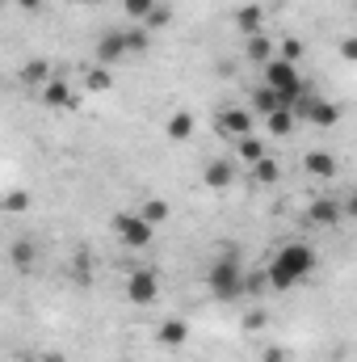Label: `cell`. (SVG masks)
<instances>
[{
    "instance_id": "6da1fadb",
    "label": "cell",
    "mask_w": 357,
    "mask_h": 362,
    "mask_svg": "<svg viewBox=\"0 0 357 362\" xmlns=\"http://www.w3.org/2000/svg\"><path fill=\"white\" fill-rule=\"evenodd\" d=\"M311 270H315V253H311L307 245H282L277 257L269 262L265 282L273 291H290V286H298Z\"/></svg>"
},
{
    "instance_id": "7a4b0ae2",
    "label": "cell",
    "mask_w": 357,
    "mask_h": 362,
    "mask_svg": "<svg viewBox=\"0 0 357 362\" xmlns=\"http://www.w3.org/2000/svg\"><path fill=\"white\" fill-rule=\"evenodd\" d=\"M206 282H210V295L223 299V303H236V299L244 295V270H240V249H236V245H223V253H219V262L210 266Z\"/></svg>"
},
{
    "instance_id": "3957f363",
    "label": "cell",
    "mask_w": 357,
    "mask_h": 362,
    "mask_svg": "<svg viewBox=\"0 0 357 362\" xmlns=\"http://www.w3.org/2000/svg\"><path fill=\"white\" fill-rule=\"evenodd\" d=\"M265 85L277 97H282V105L290 110L298 97H303V76H298V64H286V59H269L265 64Z\"/></svg>"
},
{
    "instance_id": "277c9868",
    "label": "cell",
    "mask_w": 357,
    "mask_h": 362,
    "mask_svg": "<svg viewBox=\"0 0 357 362\" xmlns=\"http://www.w3.org/2000/svg\"><path fill=\"white\" fill-rule=\"evenodd\" d=\"M114 232H118V240L126 245V249H147L152 245V223H143L139 219V211H122V215H114Z\"/></svg>"
},
{
    "instance_id": "5b68a950",
    "label": "cell",
    "mask_w": 357,
    "mask_h": 362,
    "mask_svg": "<svg viewBox=\"0 0 357 362\" xmlns=\"http://www.w3.org/2000/svg\"><path fill=\"white\" fill-rule=\"evenodd\" d=\"M156 295H160V278H156V270H135L131 274V282H126V299H131L135 308L156 303Z\"/></svg>"
},
{
    "instance_id": "8992f818",
    "label": "cell",
    "mask_w": 357,
    "mask_h": 362,
    "mask_svg": "<svg viewBox=\"0 0 357 362\" xmlns=\"http://www.w3.org/2000/svg\"><path fill=\"white\" fill-rule=\"evenodd\" d=\"M253 127H257L253 110H240V105H231V110H223V114H219V131H223V135H231V139H244V135H253Z\"/></svg>"
},
{
    "instance_id": "52a82bcc",
    "label": "cell",
    "mask_w": 357,
    "mask_h": 362,
    "mask_svg": "<svg viewBox=\"0 0 357 362\" xmlns=\"http://www.w3.org/2000/svg\"><path fill=\"white\" fill-rule=\"evenodd\" d=\"M156 341H160L164 350H181V346L189 341V320H181V316H169V320L156 329Z\"/></svg>"
},
{
    "instance_id": "ba28073f",
    "label": "cell",
    "mask_w": 357,
    "mask_h": 362,
    "mask_svg": "<svg viewBox=\"0 0 357 362\" xmlns=\"http://www.w3.org/2000/svg\"><path fill=\"white\" fill-rule=\"evenodd\" d=\"M122 55H126V38H122V30H109V34L97 42V59H101V68L118 64Z\"/></svg>"
},
{
    "instance_id": "9c48e42d",
    "label": "cell",
    "mask_w": 357,
    "mask_h": 362,
    "mask_svg": "<svg viewBox=\"0 0 357 362\" xmlns=\"http://www.w3.org/2000/svg\"><path fill=\"white\" fill-rule=\"evenodd\" d=\"M42 101H47L51 110H68V105H72V85L59 81V76H51V81L42 85Z\"/></svg>"
},
{
    "instance_id": "30bf717a",
    "label": "cell",
    "mask_w": 357,
    "mask_h": 362,
    "mask_svg": "<svg viewBox=\"0 0 357 362\" xmlns=\"http://www.w3.org/2000/svg\"><path fill=\"white\" fill-rule=\"evenodd\" d=\"M202 181H206L210 189H227V185L236 181V169H231L227 160H210V165L202 169Z\"/></svg>"
},
{
    "instance_id": "8fae6325",
    "label": "cell",
    "mask_w": 357,
    "mask_h": 362,
    "mask_svg": "<svg viewBox=\"0 0 357 362\" xmlns=\"http://www.w3.org/2000/svg\"><path fill=\"white\" fill-rule=\"evenodd\" d=\"M236 25L253 38V34H261V25H265V13H261V4H244V8H236Z\"/></svg>"
},
{
    "instance_id": "7c38bea8",
    "label": "cell",
    "mask_w": 357,
    "mask_h": 362,
    "mask_svg": "<svg viewBox=\"0 0 357 362\" xmlns=\"http://www.w3.org/2000/svg\"><path fill=\"white\" fill-rule=\"evenodd\" d=\"M17 81H21V85H34V89H42V85L51 81V64H47V59H30V64L17 72Z\"/></svg>"
},
{
    "instance_id": "4fadbf2b",
    "label": "cell",
    "mask_w": 357,
    "mask_h": 362,
    "mask_svg": "<svg viewBox=\"0 0 357 362\" xmlns=\"http://www.w3.org/2000/svg\"><path fill=\"white\" fill-rule=\"evenodd\" d=\"M307 215H311V223H337L345 211H341V202H332V198H315V202L307 206Z\"/></svg>"
},
{
    "instance_id": "5bb4252c",
    "label": "cell",
    "mask_w": 357,
    "mask_h": 362,
    "mask_svg": "<svg viewBox=\"0 0 357 362\" xmlns=\"http://www.w3.org/2000/svg\"><path fill=\"white\" fill-rule=\"evenodd\" d=\"M303 169L311 173V177H337V160L328 156V152H307V160H303Z\"/></svg>"
},
{
    "instance_id": "9a60e30c",
    "label": "cell",
    "mask_w": 357,
    "mask_h": 362,
    "mask_svg": "<svg viewBox=\"0 0 357 362\" xmlns=\"http://www.w3.org/2000/svg\"><path fill=\"white\" fill-rule=\"evenodd\" d=\"M273 110H286V105H282V97L269 89V85H261V89L253 93V114H257V118H269Z\"/></svg>"
},
{
    "instance_id": "2e32d148",
    "label": "cell",
    "mask_w": 357,
    "mask_h": 362,
    "mask_svg": "<svg viewBox=\"0 0 357 362\" xmlns=\"http://www.w3.org/2000/svg\"><path fill=\"white\" fill-rule=\"evenodd\" d=\"M164 131H169V139H173V144L189 139V135H193V114H189V110H177V114L169 118V127H164Z\"/></svg>"
},
{
    "instance_id": "e0dca14e",
    "label": "cell",
    "mask_w": 357,
    "mask_h": 362,
    "mask_svg": "<svg viewBox=\"0 0 357 362\" xmlns=\"http://www.w3.org/2000/svg\"><path fill=\"white\" fill-rule=\"evenodd\" d=\"M139 219H143V223H152V228H156V223H164V219H169V202H164V198H147V202L139 206Z\"/></svg>"
},
{
    "instance_id": "ac0fdd59",
    "label": "cell",
    "mask_w": 357,
    "mask_h": 362,
    "mask_svg": "<svg viewBox=\"0 0 357 362\" xmlns=\"http://www.w3.org/2000/svg\"><path fill=\"white\" fill-rule=\"evenodd\" d=\"M244 55H248L253 64H269V59H273V42H269L265 34H253L248 47H244Z\"/></svg>"
},
{
    "instance_id": "d6986e66",
    "label": "cell",
    "mask_w": 357,
    "mask_h": 362,
    "mask_svg": "<svg viewBox=\"0 0 357 362\" xmlns=\"http://www.w3.org/2000/svg\"><path fill=\"white\" fill-rule=\"evenodd\" d=\"M265 122H269V135H273V139H286V135L294 131V114H290V110H273Z\"/></svg>"
},
{
    "instance_id": "ffe728a7",
    "label": "cell",
    "mask_w": 357,
    "mask_h": 362,
    "mask_svg": "<svg viewBox=\"0 0 357 362\" xmlns=\"http://www.w3.org/2000/svg\"><path fill=\"white\" fill-rule=\"evenodd\" d=\"M0 211H4V215H21V211H30V194H25V189H8V194L0 198Z\"/></svg>"
},
{
    "instance_id": "44dd1931",
    "label": "cell",
    "mask_w": 357,
    "mask_h": 362,
    "mask_svg": "<svg viewBox=\"0 0 357 362\" xmlns=\"http://www.w3.org/2000/svg\"><path fill=\"white\" fill-rule=\"evenodd\" d=\"M34 257H38V253H34V245H30V240H17V245H13V253H8V262H13L17 270H34Z\"/></svg>"
},
{
    "instance_id": "7402d4cb",
    "label": "cell",
    "mask_w": 357,
    "mask_h": 362,
    "mask_svg": "<svg viewBox=\"0 0 357 362\" xmlns=\"http://www.w3.org/2000/svg\"><path fill=\"white\" fill-rule=\"evenodd\" d=\"M236 148H240V156H244L248 165H257V160L265 156V144H261V139H253V135H244V139H236Z\"/></svg>"
},
{
    "instance_id": "603a6c76",
    "label": "cell",
    "mask_w": 357,
    "mask_h": 362,
    "mask_svg": "<svg viewBox=\"0 0 357 362\" xmlns=\"http://www.w3.org/2000/svg\"><path fill=\"white\" fill-rule=\"evenodd\" d=\"M156 4H160V0H122V13H126L131 21H143Z\"/></svg>"
},
{
    "instance_id": "cb8c5ba5",
    "label": "cell",
    "mask_w": 357,
    "mask_h": 362,
    "mask_svg": "<svg viewBox=\"0 0 357 362\" xmlns=\"http://www.w3.org/2000/svg\"><path fill=\"white\" fill-rule=\"evenodd\" d=\"M253 181H257V185H273V181H277V165H273L269 156H261V160L253 165Z\"/></svg>"
},
{
    "instance_id": "d4e9b609",
    "label": "cell",
    "mask_w": 357,
    "mask_h": 362,
    "mask_svg": "<svg viewBox=\"0 0 357 362\" xmlns=\"http://www.w3.org/2000/svg\"><path fill=\"white\" fill-rule=\"evenodd\" d=\"M169 21H173V13H169V4H156V8H152V13L143 17V25H147V30H164Z\"/></svg>"
},
{
    "instance_id": "484cf974",
    "label": "cell",
    "mask_w": 357,
    "mask_h": 362,
    "mask_svg": "<svg viewBox=\"0 0 357 362\" xmlns=\"http://www.w3.org/2000/svg\"><path fill=\"white\" fill-rule=\"evenodd\" d=\"M122 38H126V55H139V51H147V30H126Z\"/></svg>"
},
{
    "instance_id": "4316f807",
    "label": "cell",
    "mask_w": 357,
    "mask_h": 362,
    "mask_svg": "<svg viewBox=\"0 0 357 362\" xmlns=\"http://www.w3.org/2000/svg\"><path fill=\"white\" fill-rule=\"evenodd\" d=\"M109 85H114V81H109V68H92L89 72V89L92 93H105Z\"/></svg>"
},
{
    "instance_id": "83f0119b",
    "label": "cell",
    "mask_w": 357,
    "mask_h": 362,
    "mask_svg": "<svg viewBox=\"0 0 357 362\" xmlns=\"http://www.w3.org/2000/svg\"><path fill=\"white\" fill-rule=\"evenodd\" d=\"M269 282H265V270H257V274H244V295H261Z\"/></svg>"
},
{
    "instance_id": "f1b7e54d",
    "label": "cell",
    "mask_w": 357,
    "mask_h": 362,
    "mask_svg": "<svg viewBox=\"0 0 357 362\" xmlns=\"http://www.w3.org/2000/svg\"><path fill=\"white\" fill-rule=\"evenodd\" d=\"M282 59H286V64H298V59H303V42H298V38H286V42H282Z\"/></svg>"
},
{
    "instance_id": "f546056e",
    "label": "cell",
    "mask_w": 357,
    "mask_h": 362,
    "mask_svg": "<svg viewBox=\"0 0 357 362\" xmlns=\"http://www.w3.org/2000/svg\"><path fill=\"white\" fill-rule=\"evenodd\" d=\"M92 278V257L89 253H76V282H89Z\"/></svg>"
},
{
    "instance_id": "4dcf8cb0",
    "label": "cell",
    "mask_w": 357,
    "mask_h": 362,
    "mask_svg": "<svg viewBox=\"0 0 357 362\" xmlns=\"http://www.w3.org/2000/svg\"><path fill=\"white\" fill-rule=\"evenodd\" d=\"M341 55H345V59H357V38H345V42H341Z\"/></svg>"
},
{
    "instance_id": "1f68e13d",
    "label": "cell",
    "mask_w": 357,
    "mask_h": 362,
    "mask_svg": "<svg viewBox=\"0 0 357 362\" xmlns=\"http://www.w3.org/2000/svg\"><path fill=\"white\" fill-rule=\"evenodd\" d=\"M265 362H286V354H282V346H269V350H265Z\"/></svg>"
},
{
    "instance_id": "d6a6232c",
    "label": "cell",
    "mask_w": 357,
    "mask_h": 362,
    "mask_svg": "<svg viewBox=\"0 0 357 362\" xmlns=\"http://www.w3.org/2000/svg\"><path fill=\"white\" fill-rule=\"evenodd\" d=\"M261 325H265V316H261V312H253V316L244 320V329H261Z\"/></svg>"
},
{
    "instance_id": "836d02e7",
    "label": "cell",
    "mask_w": 357,
    "mask_h": 362,
    "mask_svg": "<svg viewBox=\"0 0 357 362\" xmlns=\"http://www.w3.org/2000/svg\"><path fill=\"white\" fill-rule=\"evenodd\" d=\"M17 4H21V8H25V13H34V8H38V4H42V0H17Z\"/></svg>"
},
{
    "instance_id": "e575fe53",
    "label": "cell",
    "mask_w": 357,
    "mask_h": 362,
    "mask_svg": "<svg viewBox=\"0 0 357 362\" xmlns=\"http://www.w3.org/2000/svg\"><path fill=\"white\" fill-rule=\"evenodd\" d=\"M38 362H63V354H42Z\"/></svg>"
},
{
    "instance_id": "d590c367",
    "label": "cell",
    "mask_w": 357,
    "mask_h": 362,
    "mask_svg": "<svg viewBox=\"0 0 357 362\" xmlns=\"http://www.w3.org/2000/svg\"><path fill=\"white\" fill-rule=\"evenodd\" d=\"M13 362H38V358H13Z\"/></svg>"
},
{
    "instance_id": "8d00e7d4",
    "label": "cell",
    "mask_w": 357,
    "mask_h": 362,
    "mask_svg": "<svg viewBox=\"0 0 357 362\" xmlns=\"http://www.w3.org/2000/svg\"><path fill=\"white\" fill-rule=\"evenodd\" d=\"M0 4H4V0H0Z\"/></svg>"
}]
</instances>
